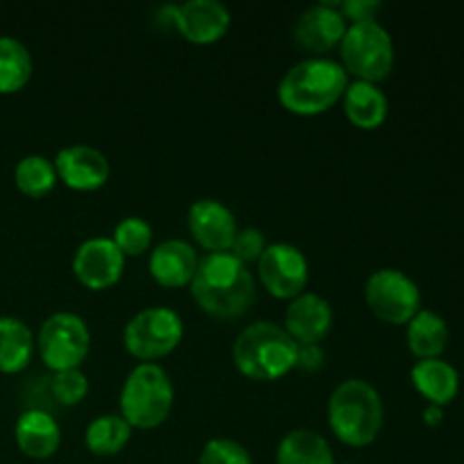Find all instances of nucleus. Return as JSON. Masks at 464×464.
<instances>
[{"instance_id":"412c9836","label":"nucleus","mask_w":464,"mask_h":464,"mask_svg":"<svg viewBox=\"0 0 464 464\" xmlns=\"http://www.w3.org/2000/svg\"><path fill=\"white\" fill-rule=\"evenodd\" d=\"M406 343L417 361L442 358L449 344L447 320L430 308H421L406 324Z\"/></svg>"},{"instance_id":"f3484780","label":"nucleus","mask_w":464,"mask_h":464,"mask_svg":"<svg viewBox=\"0 0 464 464\" xmlns=\"http://www.w3.org/2000/svg\"><path fill=\"white\" fill-rule=\"evenodd\" d=\"M199 258L190 243L170 238L152 249L148 261L150 276L163 288H186L198 272Z\"/></svg>"},{"instance_id":"9b49d317","label":"nucleus","mask_w":464,"mask_h":464,"mask_svg":"<svg viewBox=\"0 0 464 464\" xmlns=\"http://www.w3.org/2000/svg\"><path fill=\"white\" fill-rule=\"evenodd\" d=\"M72 272L89 290H107L125 275V256L111 238L95 236L84 240L72 256Z\"/></svg>"},{"instance_id":"cd10ccee","label":"nucleus","mask_w":464,"mask_h":464,"mask_svg":"<svg viewBox=\"0 0 464 464\" xmlns=\"http://www.w3.org/2000/svg\"><path fill=\"white\" fill-rule=\"evenodd\" d=\"M50 392H53V397L62 406H77L89 394V379H86V374L82 370L54 372Z\"/></svg>"},{"instance_id":"473e14b6","label":"nucleus","mask_w":464,"mask_h":464,"mask_svg":"<svg viewBox=\"0 0 464 464\" xmlns=\"http://www.w3.org/2000/svg\"><path fill=\"white\" fill-rule=\"evenodd\" d=\"M421 420H424L426 426H430V429H435V426H440L444 421V408L440 406H426L424 412H421Z\"/></svg>"},{"instance_id":"2f4dec72","label":"nucleus","mask_w":464,"mask_h":464,"mask_svg":"<svg viewBox=\"0 0 464 464\" xmlns=\"http://www.w3.org/2000/svg\"><path fill=\"white\" fill-rule=\"evenodd\" d=\"M322 365H324V352H322L320 344H299L295 370L317 372Z\"/></svg>"},{"instance_id":"f8f14e48","label":"nucleus","mask_w":464,"mask_h":464,"mask_svg":"<svg viewBox=\"0 0 464 464\" xmlns=\"http://www.w3.org/2000/svg\"><path fill=\"white\" fill-rule=\"evenodd\" d=\"M54 170L66 188L77 193H93L109 181L111 166L104 152L93 145H68L54 157Z\"/></svg>"},{"instance_id":"9d476101","label":"nucleus","mask_w":464,"mask_h":464,"mask_svg":"<svg viewBox=\"0 0 464 464\" xmlns=\"http://www.w3.org/2000/svg\"><path fill=\"white\" fill-rule=\"evenodd\" d=\"M258 279L276 299H295L306 293L308 261L299 247L290 243L267 245L258 258Z\"/></svg>"},{"instance_id":"6ab92c4d","label":"nucleus","mask_w":464,"mask_h":464,"mask_svg":"<svg viewBox=\"0 0 464 464\" xmlns=\"http://www.w3.org/2000/svg\"><path fill=\"white\" fill-rule=\"evenodd\" d=\"M343 109L344 116L349 118L353 127L358 130H379L385 121H388V95L381 91L379 84L372 82L353 80L349 82L347 91L343 95Z\"/></svg>"},{"instance_id":"a878e982","label":"nucleus","mask_w":464,"mask_h":464,"mask_svg":"<svg viewBox=\"0 0 464 464\" xmlns=\"http://www.w3.org/2000/svg\"><path fill=\"white\" fill-rule=\"evenodd\" d=\"M14 181L23 195L32 199H41L53 193L59 177L54 163L44 154H27L14 168Z\"/></svg>"},{"instance_id":"20e7f679","label":"nucleus","mask_w":464,"mask_h":464,"mask_svg":"<svg viewBox=\"0 0 464 464\" xmlns=\"http://www.w3.org/2000/svg\"><path fill=\"white\" fill-rule=\"evenodd\" d=\"M299 344L275 322H254L236 338V370L252 381H276L295 370Z\"/></svg>"},{"instance_id":"bb28decb","label":"nucleus","mask_w":464,"mask_h":464,"mask_svg":"<svg viewBox=\"0 0 464 464\" xmlns=\"http://www.w3.org/2000/svg\"><path fill=\"white\" fill-rule=\"evenodd\" d=\"M152 227L148 220L139 216L122 218L113 229V245L121 249L122 256L136 258L152 247Z\"/></svg>"},{"instance_id":"c756f323","label":"nucleus","mask_w":464,"mask_h":464,"mask_svg":"<svg viewBox=\"0 0 464 464\" xmlns=\"http://www.w3.org/2000/svg\"><path fill=\"white\" fill-rule=\"evenodd\" d=\"M267 245L263 231L256 229V227H245V229H238V234H236L229 254L238 258L240 263H245V266H249V263H258Z\"/></svg>"},{"instance_id":"7c9ffc66","label":"nucleus","mask_w":464,"mask_h":464,"mask_svg":"<svg viewBox=\"0 0 464 464\" xmlns=\"http://www.w3.org/2000/svg\"><path fill=\"white\" fill-rule=\"evenodd\" d=\"M383 3L379 0H344L340 3V14L347 25H361V23H374L379 18Z\"/></svg>"},{"instance_id":"7ed1b4c3","label":"nucleus","mask_w":464,"mask_h":464,"mask_svg":"<svg viewBox=\"0 0 464 464\" xmlns=\"http://www.w3.org/2000/svg\"><path fill=\"white\" fill-rule=\"evenodd\" d=\"M385 408L379 390L362 379H347L329 399V426L335 438L353 449L370 447L383 429Z\"/></svg>"},{"instance_id":"6e6552de","label":"nucleus","mask_w":464,"mask_h":464,"mask_svg":"<svg viewBox=\"0 0 464 464\" xmlns=\"http://www.w3.org/2000/svg\"><path fill=\"white\" fill-rule=\"evenodd\" d=\"M36 347H39V356L48 370H80L91 352L89 324L75 313H53L41 324Z\"/></svg>"},{"instance_id":"ddd939ff","label":"nucleus","mask_w":464,"mask_h":464,"mask_svg":"<svg viewBox=\"0 0 464 464\" xmlns=\"http://www.w3.org/2000/svg\"><path fill=\"white\" fill-rule=\"evenodd\" d=\"M188 231L198 240L199 247L207 249L208 254H216L229 252L238 234V225H236L234 211L227 204H222L220 199L204 198L190 204Z\"/></svg>"},{"instance_id":"aec40b11","label":"nucleus","mask_w":464,"mask_h":464,"mask_svg":"<svg viewBox=\"0 0 464 464\" xmlns=\"http://www.w3.org/2000/svg\"><path fill=\"white\" fill-rule=\"evenodd\" d=\"M411 381L430 406H449L460 392V374L451 362L442 358L417 361L411 370Z\"/></svg>"},{"instance_id":"4be33fe9","label":"nucleus","mask_w":464,"mask_h":464,"mask_svg":"<svg viewBox=\"0 0 464 464\" xmlns=\"http://www.w3.org/2000/svg\"><path fill=\"white\" fill-rule=\"evenodd\" d=\"M34 335L30 326L12 315L0 317V372L18 374L25 370L34 356Z\"/></svg>"},{"instance_id":"b1692460","label":"nucleus","mask_w":464,"mask_h":464,"mask_svg":"<svg viewBox=\"0 0 464 464\" xmlns=\"http://www.w3.org/2000/svg\"><path fill=\"white\" fill-rule=\"evenodd\" d=\"M131 426L121 415H100L86 426L84 444L93 456L109 458L130 444Z\"/></svg>"},{"instance_id":"2eb2a0df","label":"nucleus","mask_w":464,"mask_h":464,"mask_svg":"<svg viewBox=\"0 0 464 464\" xmlns=\"http://www.w3.org/2000/svg\"><path fill=\"white\" fill-rule=\"evenodd\" d=\"M229 27L231 14L220 0H188L177 7V30L188 44H216Z\"/></svg>"},{"instance_id":"c85d7f7f","label":"nucleus","mask_w":464,"mask_h":464,"mask_svg":"<svg viewBox=\"0 0 464 464\" xmlns=\"http://www.w3.org/2000/svg\"><path fill=\"white\" fill-rule=\"evenodd\" d=\"M199 464H254L247 449L229 438H213L204 444Z\"/></svg>"},{"instance_id":"dca6fc26","label":"nucleus","mask_w":464,"mask_h":464,"mask_svg":"<svg viewBox=\"0 0 464 464\" xmlns=\"http://www.w3.org/2000/svg\"><path fill=\"white\" fill-rule=\"evenodd\" d=\"M334 326V308L315 293H302L285 308L284 329L297 344H317Z\"/></svg>"},{"instance_id":"4468645a","label":"nucleus","mask_w":464,"mask_h":464,"mask_svg":"<svg viewBox=\"0 0 464 464\" xmlns=\"http://www.w3.org/2000/svg\"><path fill=\"white\" fill-rule=\"evenodd\" d=\"M340 3H317L308 7L295 25V41L313 54H326L338 48L347 32Z\"/></svg>"},{"instance_id":"393cba45","label":"nucleus","mask_w":464,"mask_h":464,"mask_svg":"<svg viewBox=\"0 0 464 464\" xmlns=\"http://www.w3.org/2000/svg\"><path fill=\"white\" fill-rule=\"evenodd\" d=\"M34 63L23 41L0 36V93H16L30 82Z\"/></svg>"},{"instance_id":"1a4fd4ad","label":"nucleus","mask_w":464,"mask_h":464,"mask_svg":"<svg viewBox=\"0 0 464 464\" xmlns=\"http://www.w3.org/2000/svg\"><path fill=\"white\" fill-rule=\"evenodd\" d=\"M365 302L379 320L406 326L421 311V290L406 272L381 267L367 279Z\"/></svg>"},{"instance_id":"423d86ee","label":"nucleus","mask_w":464,"mask_h":464,"mask_svg":"<svg viewBox=\"0 0 464 464\" xmlns=\"http://www.w3.org/2000/svg\"><path fill=\"white\" fill-rule=\"evenodd\" d=\"M394 59L397 53L392 36L379 21L347 27L340 44V63L347 75L379 84L392 72Z\"/></svg>"},{"instance_id":"72a5a7b5","label":"nucleus","mask_w":464,"mask_h":464,"mask_svg":"<svg viewBox=\"0 0 464 464\" xmlns=\"http://www.w3.org/2000/svg\"><path fill=\"white\" fill-rule=\"evenodd\" d=\"M343 464H353V462H343Z\"/></svg>"},{"instance_id":"f257e3e1","label":"nucleus","mask_w":464,"mask_h":464,"mask_svg":"<svg viewBox=\"0 0 464 464\" xmlns=\"http://www.w3.org/2000/svg\"><path fill=\"white\" fill-rule=\"evenodd\" d=\"M190 295L207 315L238 320L256 299V284L245 263L229 252L207 254L190 281Z\"/></svg>"},{"instance_id":"5701e85b","label":"nucleus","mask_w":464,"mask_h":464,"mask_svg":"<svg viewBox=\"0 0 464 464\" xmlns=\"http://www.w3.org/2000/svg\"><path fill=\"white\" fill-rule=\"evenodd\" d=\"M276 464H335V456L320 433L295 429L276 447Z\"/></svg>"},{"instance_id":"a211bd4d","label":"nucleus","mask_w":464,"mask_h":464,"mask_svg":"<svg viewBox=\"0 0 464 464\" xmlns=\"http://www.w3.org/2000/svg\"><path fill=\"white\" fill-rule=\"evenodd\" d=\"M14 440L23 456L32 458V460H48L59 451L62 429L50 412L30 408V411L21 412L14 424Z\"/></svg>"},{"instance_id":"0eeeda50","label":"nucleus","mask_w":464,"mask_h":464,"mask_svg":"<svg viewBox=\"0 0 464 464\" xmlns=\"http://www.w3.org/2000/svg\"><path fill=\"white\" fill-rule=\"evenodd\" d=\"M184 338V322L172 308L150 306L136 313L122 331L130 356L140 362H154L170 356Z\"/></svg>"},{"instance_id":"f03ea898","label":"nucleus","mask_w":464,"mask_h":464,"mask_svg":"<svg viewBox=\"0 0 464 464\" xmlns=\"http://www.w3.org/2000/svg\"><path fill=\"white\" fill-rule=\"evenodd\" d=\"M349 75L329 57H308L295 63L276 86V98L295 116H320L343 100Z\"/></svg>"},{"instance_id":"39448f33","label":"nucleus","mask_w":464,"mask_h":464,"mask_svg":"<svg viewBox=\"0 0 464 464\" xmlns=\"http://www.w3.org/2000/svg\"><path fill=\"white\" fill-rule=\"evenodd\" d=\"M175 385L157 362H140L125 379L121 390V417L131 429L152 430L170 417Z\"/></svg>"}]
</instances>
